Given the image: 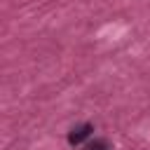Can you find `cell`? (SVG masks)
Returning <instances> with one entry per match:
<instances>
[{"mask_svg":"<svg viewBox=\"0 0 150 150\" xmlns=\"http://www.w3.org/2000/svg\"><path fill=\"white\" fill-rule=\"evenodd\" d=\"M91 131H94V127L91 124H77V127H73L70 131H68V143L70 145H82L89 136H91Z\"/></svg>","mask_w":150,"mask_h":150,"instance_id":"obj_1","label":"cell"},{"mask_svg":"<svg viewBox=\"0 0 150 150\" xmlns=\"http://www.w3.org/2000/svg\"><path fill=\"white\" fill-rule=\"evenodd\" d=\"M84 150H110V145H108L105 138H94V141H89L84 145Z\"/></svg>","mask_w":150,"mask_h":150,"instance_id":"obj_2","label":"cell"}]
</instances>
